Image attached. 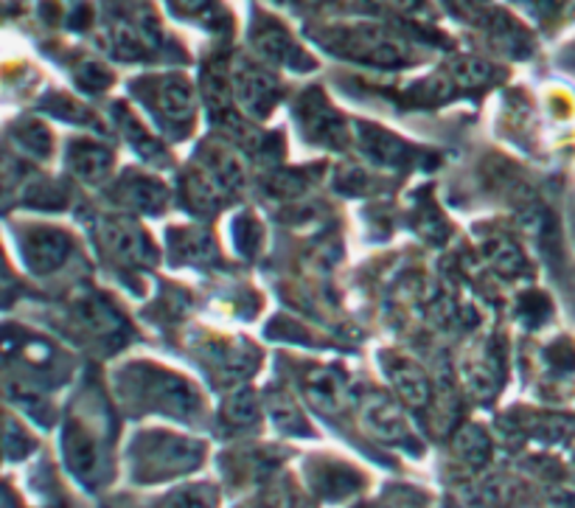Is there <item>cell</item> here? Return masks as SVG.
<instances>
[{
	"label": "cell",
	"mask_w": 575,
	"mask_h": 508,
	"mask_svg": "<svg viewBox=\"0 0 575 508\" xmlns=\"http://www.w3.org/2000/svg\"><path fill=\"white\" fill-rule=\"evenodd\" d=\"M335 51L346 54L348 60H360L365 65L376 67H399L410 62V46L393 34L382 32L376 26H354L340 28L332 42Z\"/></svg>",
	"instance_id": "cell-1"
},
{
	"label": "cell",
	"mask_w": 575,
	"mask_h": 508,
	"mask_svg": "<svg viewBox=\"0 0 575 508\" xmlns=\"http://www.w3.org/2000/svg\"><path fill=\"white\" fill-rule=\"evenodd\" d=\"M230 85H234V96L239 101V108L255 121L267 119L273 113L278 96H282L278 79L270 74L267 67H261L259 62L250 60H236Z\"/></svg>",
	"instance_id": "cell-2"
},
{
	"label": "cell",
	"mask_w": 575,
	"mask_h": 508,
	"mask_svg": "<svg viewBox=\"0 0 575 508\" xmlns=\"http://www.w3.org/2000/svg\"><path fill=\"white\" fill-rule=\"evenodd\" d=\"M298 119H301V129L307 133L309 141L323 144L328 149H342L351 141V127L317 90H309L303 96Z\"/></svg>",
	"instance_id": "cell-3"
},
{
	"label": "cell",
	"mask_w": 575,
	"mask_h": 508,
	"mask_svg": "<svg viewBox=\"0 0 575 508\" xmlns=\"http://www.w3.org/2000/svg\"><path fill=\"white\" fill-rule=\"evenodd\" d=\"M26 264L37 275H51L62 268L71 256V236L60 227H32L21 239Z\"/></svg>",
	"instance_id": "cell-4"
},
{
	"label": "cell",
	"mask_w": 575,
	"mask_h": 508,
	"mask_svg": "<svg viewBox=\"0 0 575 508\" xmlns=\"http://www.w3.org/2000/svg\"><path fill=\"white\" fill-rule=\"evenodd\" d=\"M362 428L368 430L374 438L385 444H396V447H404V444L413 442V428H410L408 416L399 405H393L385 396H371L365 399L360 410Z\"/></svg>",
	"instance_id": "cell-5"
},
{
	"label": "cell",
	"mask_w": 575,
	"mask_h": 508,
	"mask_svg": "<svg viewBox=\"0 0 575 508\" xmlns=\"http://www.w3.org/2000/svg\"><path fill=\"white\" fill-rule=\"evenodd\" d=\"M253 48L261 60L289 67V71H312L315 67V60L282 26H275V23H264V26L255 28Z\"/></svg>",
	"instance_id": "cell-6"
},
{
	"label": "cell",
	"mask_w": 575,
	"mask_h": 508,
	"mask_svg": "<svg viewBox=\"0 0 575 508\" xmlns=\"http://www.w3.org/2000/svg\"><path fill=\"white\" fill-rule=\"evenodd\" d=\"M65 461L71 467L79 481H85L87 486L99 481L101 475V447L93 438V433L79 422H71L65 428Z\"/></svg>",
	"instance_id": "cell-7"
},
{
	"label": "cell",
	"mask_w": 575,
	"mask_h": 508,
	"mask_svg": "<svg viewBox=\"0 0 575 508\" xmlns=\"http://www.w3.org/2000/svg\"><path fill=\"white\" fill-rule=\"evenodd\" d=\"M200 163L202 172L225 191V197L239 195L241 188H245V183H248L245 163H241L239 154L230 147H225V144H208L200 152Z\"/></svg>",
	"instance_id": "cell-8"
},
{
	"label": "cell",
	"mask_w": 575,
	"mask_h": 508,
	"mask_svg": "<svg viewBox=\"0 0 575 508\" xmlns=\"http://www.w3.org/2000/svg\"><path fill=\"white\" fill-rule=\"evenodd\" d=\"M303 394L323 413H340L348 401V382L337 368H312L303 376Z\"/></svg>",
	"instance_id": "cell-9"
},
{
	"label": "cell",
	"mask_w": 575,
	"mask_h": 508,
	"mask_svg": "<svg viewBox=\"0 0 575 508\" xmlns=\"http://www.w3.org/2000/svg\"><path fill=\"white\" fill-rule=\"evenodd\" d=\"M101 236L108 241L110 253L118 261H127V264H147V261H152L147 236L129 220H108L101 227Z\"/></svg>",
	"instance_id": "cell-10"
},
{
	"label": "cell",
	"mask_w": 575,
	"mask_h": 508,
	"mask_svg": "<svg viewBox=\"0 0 575 508\" xmlns=\"http://www.w3.org/2000/svg\"><path fill=\"white\" fill-rule=\"evenodd\" d=\"M67 166L71 172L79 177L87 186H99L110 177L113 169V152L108 147L93 141H76L74 147L67 149Z\"/></svg>",
	"instance_id": "cell-11"
},
{
	"label": "cell",
	"mask_w": 575,
	"mask_h": 508,
	"mask_svg": "<svg viewBox=\"0 0 575 508\" xmlns=\"http://www.w3.org/2000/svg\"><path fill=\"white\" fill-rule=\"evenodd\" d=\"M154 99H158V108L168 121H180V124L191 121L197 110L195 85L186 76H163L158 82Z\"/></svg>",
	"instance_id": "cell-12"
},
{
	"label": "cell",
	"mask_w": 575,
	"mask_h": 508,
	"mask_svg": "<svg viewBox=\"0 0 575 508\" xmlns=\"http://www.w3.org/2000/svg\"><path fill=\"white\" fill-rule=\"evenodd\" d=\"M121 197L127 200L133 211H143V214L163 211L168 202L166 186L158 177H149V174H129L127 181L121 183Z\"/></svg>",
	"instance_id": "cell-13"
},
{
	"label": "cell",
	"mask_w": 575,
	"mask_h": 508,
	"mask_svg": "<svg viewBox=\"0 0 575 508\" xmlns=\"http://www.w3.org/2000/svg\"><path fill=\"white\" fill-rule=\"evenodd\" d=\"M390 382H393L396 394L402 396V401L410 408H424L433 394L427 374L410 360H396L390 365Z\"/></svg>",
	"instance_id": "cell-14"
},
{
	"label": "cell",
	"mask_w": 575,
	"mask_h": 508,
	"mask_svg": "<svg viewBox=\"0 0 575 508\" xmlns=\"http://www.w3.org/2000/svg\"><path fill=\"white\" fill-rule=\"evenodd\" d=\"M483 256L489 261V268L497 275H505V278H514V275L528 273V259L520 250L516 241H511L509 236H495L483 245Z\"/></svg>",
	"instance_id": "cell-15"
},
{
	"label": "cell",
	"mask_w": 575,
	"mask_h": 508,
	"mask_svg": "<svg viewBox=\"0 0 575 508\" xmlns=\"http://www.w3.org/2000/svg\"><path fill=\"white\" fill-rule=\"evenodd\" d=\"M357 141L362 144V149L374 158L376 163H385V166H390V163H399L404 158V144L396 141L393 135L382 133V129L376 127H368V124H362L360 129H357Z\"/></svg>",
	"instance_id": "cell-16"
},
{
	"label": "cell",
	"mask_w": 575,
	"mask_h": 508,
	"mask_svg": "<svg viewBox=\"0 0 575 508\" xmlns=\"http://www.w3.org/2000/svg\"><path fill=\"white\" fill-rule=\"evenodd\" d=\"M452 447H455V455L461 458L466 467H483V463L489 461L491 455V438L489 433L483 428H477V424H466L463 430H458L455 433V442H452Z\"/></svg>",
	"instance_id": "cell-17"
},
{
	"label": "cell",
	"mask_w": 575,
	"mask_h": 508,
	"mask_svg": "<svg viewBox=\"0 0 575 508\" xmlns=\"http://www.w3.org/2000/svg\"><path fill=\"white\" fill-rule=\"evenodd\" d=\"M497 376H500V365L491 355H472L463 362V380H466L468 391L475 396H491L497 388Z\"/></svg>",
	"instance_id": "cell-18"
},
{
	"label": "cell",
	"mask_w": 575,
	"mask_h": 508,
	"mask_svg": "<svg viewBox=\"0 0 575 508\" xmlns=\"http://www.w3.org/2000/svg\"><path fill=\"white\" fill-rule=\"evenodd\" d=\"M497 76V67L477 57H461V60L449 62V79L461 87H483L489 85Z\"/></svg>",
	"instance_id": "cell-19"
},
{
	"label": "cell",
	"mask_w": 575,
	"mask_h": 508,
	"mask_svg": "<svg viewBox=\"0 0 575 508\" xmlns=\"http://www.w3.org/2000/svg\"><path fill=\"white\" fill-rule=\"evenodd\" d=\"M12 138L23 152L34 154V158H46L51 152V133H48V127L40 124V121H21L12 129Z\"/></svg>",
	"instance_id": "cell-20"
},
{
	"label": "cell",
	"mask_w": 575,
	"mask_h": 508,
	"mask_svg": "<svg viewBox=\"0 0 575 508\" xmlns=\"http://www.w3.org/2000/svg\"><path fill=\"white\" fill-rule=\"evenodd\" d=\"M222 413L228 419L230 424H239V428H248L259 419V396L250 388H239L225 399L222 405Z\"/></svg>",
	"instance_id": "cell-21"
},
{
	"label": "cell",
	"mask_w": 575,
	"mask_h": 508,
	"mask_svg": "<svg viewBox=\"0 0 575 508\" xmlns=\"http://www.w3.org/2000/svg\"><path fill=\"white\" fill-rule=\"evenodd\" d=\"M174 9L183 14H200L211 7V0H172Z\"/></svg>",
	"instance_id": "cell-22"
},
{
	"label": "cell",
	"mask_w": 575,
	"mask_h": 508,
	"mask_svg": "<svg viewBox=\"0 0 575 508\" xmlns=\"http://www.w3.org/2000/svg\"><path fill=\"white\" fill-rule=\"evenodd\" d=\"M374 3L382 9H393V12H410L418 0H374Z\"/></svg>",
	"instance_id": "cell-23"
},
{
	"label": "cell",
	"mask_w": 575,
	"mask_h": 508,
	"mask_svg": "<svg viewBox=\"0 0 575 508\" xmlns=\"http://www.w3.org/2000/svg\"><path fill=\"white\" fill-rule=\"evenodd\" d=\"M9 396H12V399H23V396H17V394H9ZM32 401H34V399H32V396H28V401H26V405H23V408H26V410H34V408H32Z\"/></svg>",
	"instance_id": "cell-24"
},
{
	"label": "cell",
	"mask_w": 575,
	"mask_h": 508,
	"mask_svg": "<svg viewBox=\"0 0 575 508\" xmlns=\"http://www.w3.org/2000/svg\"><path fill=\"white\" fill-rule=\"evenodd\" d=\"M312 3H328V0H312Z\"/></svg>",
	"instance_id": "cell-25"
}]
</instances>
